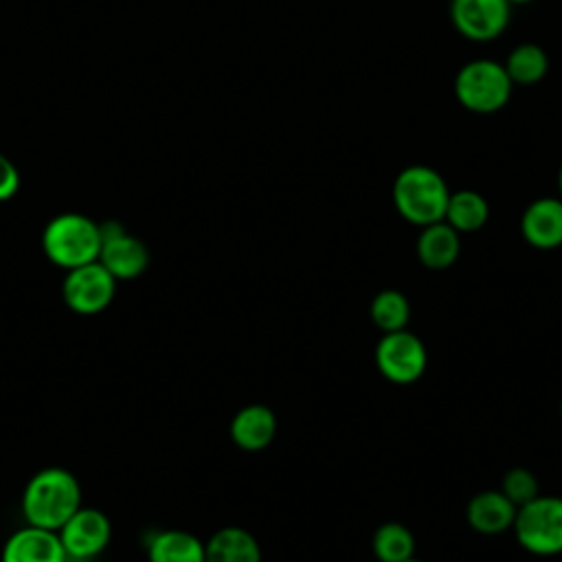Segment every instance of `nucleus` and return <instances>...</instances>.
Wrapping results in <instances>:
<instances>
[{
    "label": "nucleus",
    "instance_id": "6",
    "mask_svg": "<svg viewBox=\"0 0 562 562\" xmlns=\"http://www.w3.org/2000/svg\"><path fill=\"white\" fill-rule=\"evenodd\" d=\"M378 371L393 384H413L428 364V353L419 336L408 329L386 331L375 347Z\"/></svg>",
    "mask_w": 562,
    "mask_h": 562
},
{
    "label": "nucleus",
    "instance_id": "24",
    "mask_svg": "<svg viewBox=\"0 0 562 562\" xmlns=\"http://www.w3.org/2000/svg\"><path fill=\"white\" fill-rule=\"evenodd\" d=\"M512 7H516V4H529V2H533V0H507Z\"/></svg>",
    "mask_w": 562,
    "mask_h": 562
},
{
    "label": "nucleus",
    "instance_id": "25",
    "mask_svg": "<svg viewBox=\"0 0 562 562\" xmlns=\"http://www.w3.org/2000/svg\"><path fill=\"white\" fill-rule=\"evenodd\" d=\"M558 189H560V198H562V165H560V171H558Z\"/></svg>",
    "mask_w": 562,
    "mask_h": 562
},
{
    "label": "nucleus",
    "instance_id": "7",
    "mask_svg": "<svg viewBox=\"0 0 562 562\" xmlns=\"http://www.w3.org/2000/svg\"><path fill=\"white\" fill-rule=\"evenodd\" d=\"M116 283L119 281L105 270L103 263L92 261L66 272L61 283V296L72 312L81 316H92L103 312L112 303Z\"/></svg>",
    "mask_w": 562,
    "mask_h": 562
},
{
    "label": "nucleus",
    "instance_id": "19",
    "mask_svg": "<svg viewBox=\"0 0 562 562\" xmlns=\"http://www.w3.org/2000/svg\"><path fill=\"white\" fill-rule=\"evenodd\" d=\"M503 66H505L514 86L516 83L518 86H533V83L544 79V75L549 70V57H547L542 46L525 42V44H518L509 50Z\"/></svg>",
    "mask_w": 562,
    "mask_h": 562
},
{
    "label": "nucleus",
    "instance_id": "9",
    "mask_svg": "<svg viewBox=\"0 0 562 562\" xmlns=\"http://www.w3.org/2000/svg\"><path fill=\"white\" fill-rule=\"evenodd\" d=\"M57 536L68 560L86 562L103 553L112 538L110 518L97 507H79L59 529Z\"/></svg>",
    "mask_w": 562,
    "mask_h": 562
},
{
    "label": "nucleus",
    "instance_id": "26",
    "mask_svg": "<svg viewBox=\"0 0 562 562\" xmlns=\"http://www.w3.org/2000/svg\"><path fill=\"white\" fill-rule=\"evenodd\" d=\"M406 562H422V560H415V558H411V560H406Z\"/></svg>",
    "mask_w": 562,
    "mask_h": 562
},
{
    "label": "nucleus",
    "instance_id": "17",
    "mask_svg": "<svg viewBox=\"0 0 562 562\" xmlns=\"http://www.w3.org/2000/svg\"><path fill=\"white\" fill-rule=\"evenodd\" d=\"M149 562H204V542L182 529H165L147 544Z\"/></svg>",
    "mask_w": 562,
    "mask_h": 562
},
{
    "label": "nucleus",
    "instance_id": "3",
    "mask_svg": "<svg viewBox=\"0 0 562 562\" xmlns=\"http://www.w3.org/2000/svg\"><path fill=\"white\" fill-rule=\"evenodd\" d=\"M44 255L59 268L72 270L99 259L101 224L81 213L55 215L42 233Z\"/></svg>",
    "mask_w": 562,
    "mask_h": 562
},
{
    "label": "nucleus",
    "instance_id": "10",
    "mask_svg": "<svg viewBox=\"0 0 562 562\" xmlns=\"http://www.w3.org/2000/svg\"><path fill=\"white\" fill-rule=\"evenodd\" d=\"M97 261L103 263L116 281H130L147 270L149 250L119 222H105L101 224V250Z\"/></svg>",
    "mask_w": 562,
    "mask_h": 562
},
{
    "label": "nucleus",
    "instance_id": "16",
    "mask_svg": "<svg viewBox=\"0 0 562 562\" xmlns=\"http://www.w3.org/2000/svg\"><path fill=\"white\" fill-rule=\"evenodd\" d=\"M204 562H261V549L250 531L222 527L204 542Z\"/></svg>",
    "mask_w": 562,
    "mask_h": 562
},
{
    "label": "nucleus",
    "instance_id": "12",
    "mask_svg": "<svg viewBox=\"0 0 562 562\" xmlns=\"http://www.w3.org/2000/svg\"><path fill=\"white\" fill-rule=\"evenodd\" d=\"M520 233L525 241L540 250L562 246V198H538L520 217Z\"/></svg>",
    "mask_w": 562,
    "mask_h": 562
},
{
    "label": "nucleus",
    "instance_id": "14",
    "mask_svg": "<svg viewBox=\"0 0 562 562\" xmlns=\"http://www.w3.org/2000/svg\"><path fill=\"white\" fill-rule=\"evenodd\" d=\"M516 505L501 490H485L470 498L465 507V518L470 527L479 533H501L514 525Z\"/></svg>",
    "mask_w": 562,
    "mask_h": 562
},
{
    "label": "nucleus",
    "instance_id": "13",
    "mask_svg": "<svg viewBox=\"0 0 562 562\" xmlns=\"http://www.w3.org/2000/svg\"><path fill=\"white\" fill-rule=\"evenodd\" d=\"M231 439L246 452H257L270 446L277 435V417L272 408L263 404H248L231 419Z\"/></svg>",
    "mask_w": 562,
    "mask_h": 562
},
{
    "label": "nucleus",
    "instance_id": "11",
    "mask_svg": "<svg viewBox=\"0 0 562 562\" xmlns=\"http://www.w3.org/2000/svg\"><path fill=\"white\" fill-rule=\"evenodd\" d=\"M0 562H68V555L57 531L24 525L7 538Z\"/></svg>",
    "mask_w": 562,
    "mask_h": 562
},
{
    "label": "nucleus",
    "instance_id": "4",
    "mask_svg": "<svg viewBox=\"0 0 562 562\" xmlns=\"http://www.w3.org/2000/svg\"><path fill=\"white\" fill-rule=\"evenodd\" d=\"M514 83L501 61L472 59L454 75V97L461 108L474 114H494L512 97Z\"/></svg>",
    "mask_w": 562,
    "mask_h": 562
},
{
    "label": "nucleus",
    "instance_id": "22",
    "mask_svg": "<svg viewBox=\"0 0 562 562\" xmlns=\"http://www.w3.org/2000/svg\"><path fill=\"white\" fill-rule=\"evenodd\" d=\"M501 492L516 505H525L538 496V479L527 468H512L501 483Z\"/></svg>",
    "mask_w": 562,
    "mask_h": 562
},
{
    "label": "nucleus",
    "instance_id": "23",
    "mask_svg": "<svg viewBox=\"0 0 562 562\" xmlns=\"http://www.w3.org/2000/svg\"><path fill=\"white\" fill-rule=\"evenodd\" d=\"M18 189H20V171L4 154H0V202L13 198Z\"/></svg>",
    "mask_w": 562,
    "mask_h": 562
},
{
    "label": "nucleus",
    "instance_id": "20",
    "mask_svg": "<svg viewBox=\"0 0 562 562\" xmlns=\"http://www.w3.org/2000/svg\"><path fill=\"white\" fill-rule=\"evenodd\" d=\"M371 549L380 562H406L415 558V538L406 525L391 520L375 529Z\"/></svg>",
    "mask_w": 562,
    "mask_h": 562
},
{
    "label": "nucleus",
    "instance_id": "1",
    "mask_svg": "<svg viewBox=\"0 0 562 562\" xmlns=\"http://www.w3.org/2000/svg\"><path fill=\"white\" fill-rule=\"evenodd\" d=\"M81 507L77 476L59 465L35 472L22 492V516L26 525L57 531Z\"/></svg>",
    "mask_w": 562,
    "mask_h": 562
},
{
    "label": "nucleus",
    "instance_id": "18",
    "mask_svg": "<svg viewBox=\"0 0 562 562\" xmlns=\"http://www.w3.org/2000/svg\"><path fill=\"white\" fill-rule=\"evenodd\" d=\"M490 217L487 200L472 189L450 191L443 222H448L457 233H474L485 226Z\"/></svg>",
    "mask_w": 562,
    "mask_h": 562
},
{
    "label": "nucleus",
    "instance_id": "8",
    "mask_svg": "<svg viewBox=\"0 0 562 562\" xmlns=\"http://www.w3.org/2000/svg\"><path fill=\"white\" fill-rule=\"evenodd\" d=\"M450 22L470 42H494L505 33L512 18L507 0H450Z\"/></svg>",
    "mask_w": 562,
    "mask_h": 562
},
{
    "label": "nucleus",
    "instance_id": "2",
    "mask_svg": "<svg viewBox=\"0 0 562 562\" xmlns=\"http://www.w3.org/2000/svg\"><path fill=\"white\" fill-rule=\"evenodd\" d=\"M450 189L439 171L428 165L404 167L393 182V204L397 213L415 226L441 222Z\"/></svg>",
    "mask_w": 562,
    "mask_h": 562
},
{
    "label": "nucleus",
    "instance_id": "15",
    "mask_svg": "<svg viewBox=\"0 0 562 562\" xmlns=\"http://www.w3.org/2000/svg\"><path fill=\"white\" fill-rule=\"evenodd\" d=\"M461 252V237L448 222L422 226L417 237V257L430 270L450 268Z\"/></svg>",
    "mask_w": 562,
    "mask_h": 562
},
{
    "label": "nucleus",
    "instance_id": "27",
    "mask_svg": "<svg viewBox=\"0 0 562 562\" xmlns=\"http://www.w3.org/2000/svg\"><path fill=\"white\" fill-rule=\"evenodd\" d=\"M560 415H562V402H560Z\"/></svg>",
    "mask_w": 562,
    "mask_h": 562
},
{
    "label": "nucleus",
    "instance_id": "5",
    "mask_svg": "<svg viewBox=\"0 0 562 562\" xmlns=\"http://www.w3.org/2000/svg\"><path fill=\"white\" fill-rule=\"evenodd\" d=\"M512 527L525 551L533 555L562 553V498L538 494L516 509Z\"/></svg>",
    "mask_w": 562,
    "mask_h": 562
},
{
    "label": "nucleus",
    "instance_id": "21",
    "mask_svg": "<svg viewBox=\"0 0 562 562\" xmlns=\"http://www.w3.org/2000/svg\"><path fill=\"white\" fill-rule=\"evenodd\" d=\"M371 321L378 329L386 331H397L406 329L408 318H411V305L408 299L400 290H382L373 296L371 301Z\"/></svg>",
    "mask_w": 562,
    "mask_h": 562
}]
</instances>
